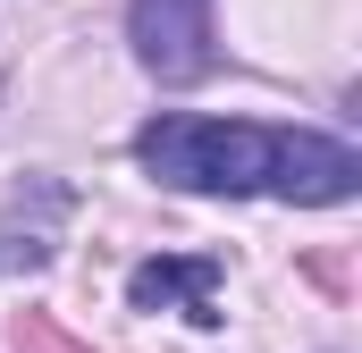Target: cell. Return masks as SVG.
<instances>
[{
  "label": "cell",
  "mask_w": 362,
  "mask_h": 353,
  "mask_svg": "<svg viewBox=\"0 0 362 353\" xmlns=\"http://www.w3.org/2000/svg\"><path fill=\"white\" fill-rule=\"evenodd\" d=\"M270 135L278 126H245V118H152L135 135V160L177 193H262Z\"/></svg>",
  "instance_id": "6da1fadb"
},
{
  "label": "cell",
  "mask_w": 362,
  "mask_h": 353,
  "mask_svg": "<svg viewBox=\"0 0 362 353\" xmlns=\"http://www.w3.org/2000/svg\"><path fill=\"white\" fill-rule=\"evenodd\" d=\"M127 42L160 85H194L211 68V0H127Z\"/></svg>",
  "instance_id": "7a4b0ae2"
},
{
  "label": "cell",
  "mask_w": 362,
  "mask_h": 353,
  "mask_svg": "<svg viewBox=\"0 0 362 353\" xmlns=\"http://www.w3.org/2000/svg\"><path fill=\"white\" fill-rule=\"evenodd\" d=\"M362 185V160L337 135H312V126H278L270 135V185L278 202H346Z\"/></svg>",
  "instance_id": "3957f363"
},
{
  "label": "cell",
  "mask_w": 362,
  "mask_h": 353,
  "mask_svg": "<svg viewBox=\"0 0 362 353\" xmlns=\"http://www.w3.org/2000/svg\"><path fill=\"white\" fill-rule=\"evenodd\" d=\"M127 303H135V311L185 303L194 320H219V261H144L127 277Z\"/></svg>",
  "instance_id": "277c9868"
}]
</instances>
